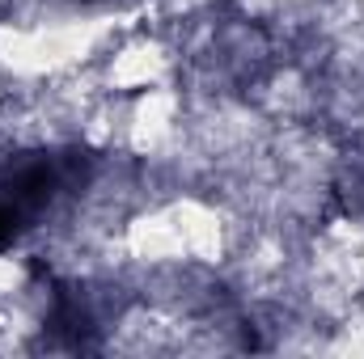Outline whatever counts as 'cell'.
Here are the masks:
<instances>
[{
	"label": "cell",
	"mask_w": 364,
	"mask_h": 359,
	"mask_svg": "<svg viewBox=\"0 0 364 359\" xmlns=\"http://www.w3.org/2000/svg\"><path fill=\"white\" fill-rule=\"evenodd\" d=\"M85 4H97V0H85Z\"/></svg>",
	"instance_id": "obj_1"
}]
</instances>
